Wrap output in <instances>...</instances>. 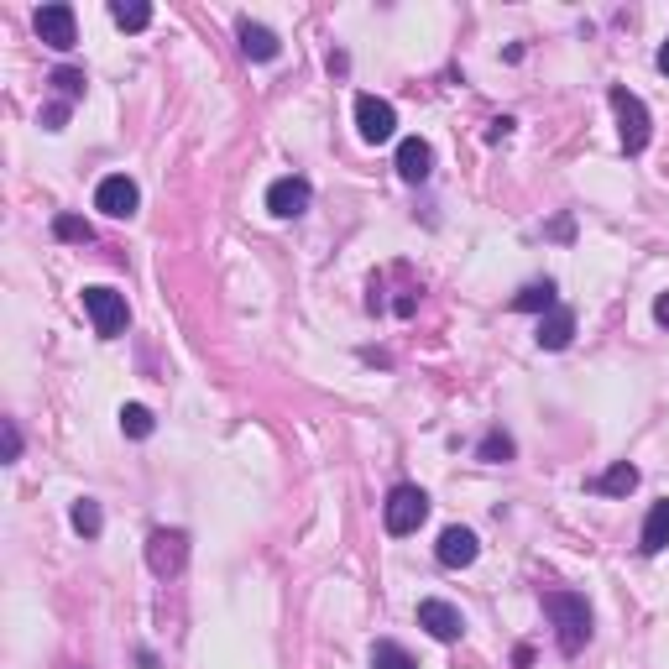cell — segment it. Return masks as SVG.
<instances>
[{"label": "cell", "mask_w": 669, "mask_h": 669, "mask_svg": "<svg viewBox=\"0 0 669 669\" xmlns=\"http://www.w3.org/2000/svg\"><path fill=\"white\" fill-rule=\"evenodd\" d=\"M544 612H549V622H555L560 654H581L586 638H591V607H586V596H575V591H544Z\"/></svg>", "instance_id": "obj_1"}, {"label": "cell", "mask_w": 669, "mask_h": 669, "mask_svg": "<svg viewBox=\"0 0 669 669\" xmlns=\"http://www.w3.org/2000/svg\"><path fill=\"white\" fill-rule=\"evenodd\" d=\"M84 314H89V325H95L100 340H115V335H126L131 325V309H126V293H115V288H84Z\"/></svg>", "instance_id": "obj_2"}, {"label": "cell", "mask_w": 669, "mask_h": 669, "mask_svg": "<svg viewBox=\"0 0 669 669\" xmlns=\"http://www.w3.org/2000/svg\"><path fill=\"white\" fill-rule=\"evenodd\" d=\"M612 110H617V131H622V152L638 157L654 136V121H649V105H643L633 89H612Z\"/></svg>", "instance_id": "obj_3"}, {"label": "cell", "mask_w": 669, "mask_h": 669, "mask_svg": "<svg viewBox=\"0 0 669 669\" xmlns=\"http://www.w3.org/2000/svg\"><path fill=\"white\" fill-rule=\"evenodd\" d=\"M429 518V497H424V487H392L387 492V502H382V523H387V534H419V523Z\"/></svg>", "instance_id": "obj_4"}, {"label": "cell", "mask_w": 669, "mask_h": 669, "mask_svg": "<svg viewBox=\"0 0 669 669\" xmlns=\"http://www.w3.org/2000/svg\"><path fill=\"white\" fill-rule=\"evenodd\" d=\"M32 27H37V37L48 42V48H58V53H68V48L79 42L74 6H63V0H53V6H42V11L32 16Z\"/></svg>", "instance_id": "obj_5"}, {"label": "cell", "mask_w": 669, "mask_h": 669, "mask_svg": "<svg viewBox=\"0 0 669 669\" xmlns=\"http://www.w3.org/2000/svg\"><path fill=\"white\" fill-rule=\"evenodd\" d=\"M95 210H105L110 220H131L136 210H142V189H136L126 173H110L95 189Z\"/></svg>", "instance_id": "obj_6"}, {"label": "cell", "mask_w": 669, "mask_h": 669, "mask_svg": "<svg viewBox=\"0 0 669 669\" xmlns=\"http://www.w3.org/2000/svg\"><path fill=\"white\" fill-rule=\"evenodd\" d=\"M356 131H361V142H392V131H398V110H392L387 100L377 95H361L356 100Z\"/></svg>", "instance_id": "obj_7"}, {"label": "cell", "mask_w": 669, "mask_h": 669, "mask_svg": "<svg viewBox=\"0 0 669 669\" xmlns=\"http://www.w3.org/2000/svg\"><path fill=\"white\" fill-rule=\"evenodd\" d=\"M183 560H189V534H183V528H157L147 539V565L157 575H178Z\"/></svg>", "instance_id": "obj_8"}, {"label": "cell", "mask_w": 669, "mask_h": 669, "mask_svg": "<svg viewBox=\"0 0 669 669\" xmlns=\"http://www.w3.org/2000/svg\"><path fill=\"white\" fill-rule=\"evenodd\" d=\"M309 199H314V189H309V178H298V173H288V178H278L267 189V210L278 215V220H298L309 210Z\"/></svg>", "instance_id": "obj_9"}, {"label": "cell", "mask_w": 669, "mask_h": 669, "mask_svg": "<svg viewBox=\"0 0 669 669\" xmlns=\"http://www.w3.org/2000/svg\"><path fill=\"white\" fill-rule=\"evenodd\" d=\"M419 628L429 638H440V643H455L460 633H466V617H460V607L440 602V596H429V602H419Z\"/></svg>", "instance_id": "obj_10"}, {"label": "cell", "mask_w": 669, "mask_h": 669, "mask_svg": "<svg viewBox=\"0 0 669 669\" xmlns=\"http://www.w3.org/2000/svg\"><path fill=\"white\" fill-rule=\"evenodd\" d=\"M434 555H440V565H445V570H466V565L481 555V544H476L471 528H445L440 544H434Z\"/></svg>", "instance_id": "obj_11"}, {"label": "cell", "mask_w": 669, "mask_h": 669, "mask_svg": "<svg viewBox=\"0 0 669 669\" xmlns=\"http://www.w3.org/2000/svg\"><path fill=\"white\" fill-rule=\"evenodd\" d=\"M434 173V147L424 142V136H408V142H398V178L403 183H424Z\"/></svg>", "instance_id": "obj_12"}, {"label": "cell", "mask_w": 669, "mask_h": 669, "mask_svg": "<svg viewBox=\"0 0 669 669\" xmlns=\"http://www.w3.org/2000/svg\"><path fill=\"white\" fill-rule=\"evenodd\" d=\"M236 37H241V53H246V58H257V63H272V58L283 53L278 32H272V27H257V21H241Z\"/></svg>", "instance_id": "obj_13"}, {"label": "cell", "mask_w": 669, "mask_h": 669, "mask_svg": "<svg viewBox=\"0 0 669 669\" xmlns=\"http://www.w3.org/2000/svg\"><path fill=\"white\" fill-rule=\"evenodd\" d=\"M570 335H575V314L555 304V309L539 319V335H534V340H539V351H565Z\"/></svg>", "instance_id": "obj_14"}, {"label": "cell", "mask_w": 669, "mask_h": 669, "mask_svg": "<svg viewBox=\"0 0 669 669\" xmlns=\"http://www.w3.org/2000/svg\"><path fill=\"white\" fill-rule=\"evenodd\" d=\"M638 487V466L633 460H617V466H607L602 476L591 481V492H602V497H628Z\"/></svg>", "instance_id": "obj_15"}, {"label": "cell", "mask_w": 669, "mask_h": 669, "mask_svg": "<svg viewBox=\"0 0 669 669\" xmlns=\"http://www.w3.org/2000/svg\"><path fill=\"white\" fill-rule=\"evenodd\" d=\"M513 309H518V314H549V309H555V283H549V278L523 283V288L513 293Z\"/></svg>", "instance_id": "obj_16"}, {"label": "cell", "mask_w": 669, "mask_h": 669, "mask_svg": "<svg viewBox=\"0 0 669 669\" xmlns=\"http://www.w3.org/2000/svg\"><path fill=\"white\" fill-rule=\"evenodd\" d=\"M643 555H659V549H669V502H654L649 518H643Z\"/></svg>", "instance_id": "obj_17"}, {"label": "cell", "mask_w": 669, "mask_h": 669, "mask_svg": "<svg viewBox=\"0 0 669 669\" xmlns=\"http://www.w3.org/2000/svg\"><path fill=\"white\" fill-rule=\"evenodd\" d=\"M110 21H115L121 32H147V27H152V6H147V0H115V6H110Z\"/></svg>", "instance_id": "obj_18"}, {"label": "cell", "mask_w": 669, "mask_h": 669, "mask_svg": "<svg viewBox=\"0 0 669 669\" xmlns=\"http://www.w3.org/2000/svg\"><path fill=\"white\" fill-rule=\"evenodd\" d=\"M513 455H518V445H513V434H502V429L481 434V445H476V460H487V466H502V460H513Z\"/></svg>", "instance_id": "obj_19"}, {"label": "cell", "mask_w": 669, "mask_h": 669, "mask_svg": "<svg viewBox=\"0 0 669 669\" xmlns=\"http://www.w3.org/2000/svg\"><path fill=\"white\" fill-rule=\"evenodd\" d=\"M372 669H419V664H413V654L403 649V643L377 638V643H372Z\"/></svg>", "instance_id": "obj_20"}, {"label": "cell", "mask_w": 669, "mask_h": 669, "mask_svg": "<svg viewBox=\"0 0 669 669\" xmlns=\"http://www.w3.org/2000/svg\"><path fill=\"white\" fill-rule=\"evenodd\" d=\"M68 518H74V528H79L84 539H100V528H105V513H100V502H95V497H79Z\"/></svg>", "instance_id": "obj_21"}, {"label": "cell", "mask_w": 669, "mask_h": 669, "mask_svg": "<svg viewBox=\"0 0 669 669\" xmlns=\"http://www.w3.org/2000/svg\"><path fill=\"white\" fill-rule=\"evenodd\" d=\"M152 429H157V419H152L142 403H126L121 408V434H126V440H147Z\"/></svg>", "instance_id": "obj_22"}, {"label": "cell", "mask_w": 669, "mask_h": 669, "mask_svg": "<svg viewBox=\"0 0 669 669\" xmlns=\"http://www.w3.org/2000/svg\"><path fill=\"white\" fill-rule=\"evenodd\" d=\"M58 95L74 105V100H84V68H53V79H48Z\"/></svg>", "instance_id": "obj_23"}, {"label": "cell", "mask_w": 669, "mask_h": 669, "mask_svg": "<svg viewBox=\"0 0 669 669\" xmlns=\"http://www.w3.org/2000/svg\"><path fill=\"white\" fill-rule=\"evenodd\" d=\"M53 236L84 246V241H95V230H89V220H79V215H58V220H53Z\"/></svg>", "instance_id": "obj_24"}, {"label": "cell", "mask_w": 669, "mask_h": 669, "mask_svg": "<svg viewBox=\"0 0 669 669\" xmlns=\"http://www.w3.org/2000/svg\"><path fill=\"white\" fill-rule=\"evenodd\" d=\"M63 121H68V100H53L42 110V131H63Z\"/></svg>", "instance_id": "obj_25"}, {"label": "cell", "mask_w": 669, "mask_h": 669, "mask_svg": "<svg viewBox=\"0 0 669 669\" xmlns=\"http://www.w3.org/2000/svg\"><path fill=\"white\" fill-rule=\"evenodd\" d=\"M6 460H21V429H16V419H6Z\"/></svg>", "instance_id": "obj_26"}, {"label": "cell", "mask_w": 669, "mask_h": 669, "mask_svg": "<svg viewBox=\"0 0 669 669\" xmlns=\"http://www.w3.org/2000/svg\"><path fill=\"white\" fill-rule=\"evenodd\" d=\"M654 319L669 330V293H659V298H654Z\"/></svg>", "instance_id": "obj_27"}, {"label": "cell", "mask_w": 669, "mask_h": 669, "mask_svg": "<svg viewBox=\"0 0 669 669\" xmlns=\"http://www.w3.org/2000/svg\"><path fill=\"white\" fill-rule=\"evenodd\" d=\"M507 131H513V121H507V115H497V121H492V131H487V136H492V142H502V136H507Z\"/></svg>", "instance_id": "obj_28"}, {"label": "cell", "mask_w": 669, "mask_h": 669, "mask_svg": "<svg viewBox=\"0 0 669 669\" xmlns=\"http://www.w3.org/2000/svg\"><path fill=\"white\" fill-rule=\"evenodd\" d=\"M513 664H518V669H528V664H534V649H518V654H513Z\"/></svg>", "instance_id": "obj_29"}, {"label": "cell", "mask_w": 669, "mask_h": 669, "mask_svg": "<svg viewBox=\"0 0 669 669\" xmlns=\"http://www.w3.org/2000/svg\"><path fill=\"white\" fill-rule=\"evenodd\" d=\"M659 74H669V42H664V48H659Z\"/></svg>", "instance_id": "obj_30"}]
</instances>
